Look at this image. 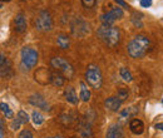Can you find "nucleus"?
Returning a JSON list of instances; mask_svg holds the SVG:
<instances>
[{
    "mask_svg": "<svg viewBox=\"0 0 163 138\" xmlns=\"http://www.w3.org/2000/svg\"><path fill=\"white\" fill-rule=\"evenodd\" d=\"M79 133L82 138H90L92 137V131H90V124L89 123H84L80 124L79 128Z\"/></svg>",
    "mask_w": 163,
    "mask_h": 138,
    "instance_id": "obj_18",
    "label": "nucleus"
},
{
    "mask_svg": "<svg viewBox=\"0 0 163 138\" xmlns=\"http://www.w3.org/2000/svg\"><path fill=\"white\" fill-rule=\"evenodd\" d=\"M0 8H2V4H0Z\"/></svg>",
    "mask_w": 163,
    "mask_h": 138,
    "instance_id": "obj_35",
    "label": "nucleus"
},
{
    "mask_svg": "<svg viewBox=\"0 0 163 138\" xmlns=\"http://www.w3.org/2000/svg\"><path fill=\"white\" fill-rule=\"evenodd\" d=\"M21 126V123H20V121L18 119V118H15L14 121H13V123H11V129H14V131H17V129H19V127Z\"/></svg>",
    "mask_w": 163,
    "mask_h": 138,
    "instance_id": "obj_28",
    "label": "nucleus"
},
{
    "mask_svg": "<svg viewBox=\"0 0 163 138\" xmlns=\"http://www.w3.org/2000/svg\"><path fill=\"white\" fill-rule=\"evenodd\" d=\"M136 113H137V111H133L132 108H127V109H124V111L121 113V118H122V119H126V118L133 116V114H136Z\"/></svg>",
    "mask_w": 163,
    "mask_h": 138,
    "instance_id": "obj_25",
    "label": "nucleus"
},
{
    "mask_svg": "<svg viewBox=\"0 0 163 138\" xmlns=\"http://www.w3.org/2000/svg\"><path fill=\"white\" fill-rule=\"evenodd\" d=\"M80 99L83 102H88L90 99V90L84 82H80Z\"/></svg>",
    "mask_w": 163,
    "mask_h": 138,
    "instance_id": "obj_16",
    "label": "nucleus"
},
{
    "mask_svg": "<svg viewBox=\"0 0 163 138\" xmlns=\"http://www.w3.org/2000/svg\"><path fill=\"white\" fill-rule=\"evenodd\" d=\"M11 62L5 55H0V77H10L11 75Z\"/></svg>",
    "mask_w": 163,
    "mask_h": 138,
    "instance_id": "obj_10",
    "label": "nucleus"
},
{
    "mask_svg": "<svg viewBox=\"0 0 163 138\" xmlns=\"http://www.w3.org/2000/svg\"><path fill=\"white\" fill-rule=\"evenodd\" d=\"M35 28L40 32H50L53 29V20H52V17L50 14L46 11V10H43L39 13V15L36 17L35 19Z\"/></svg>",
    "mask_w": 163,
    "mask_h": 138,
    "instance_id": "obj_6",
    "label": "nucleus"
},
{
    "mask_svg": "<svg viewBox=\"0 0 163 138\" xmlns=\"http://www.w3.org/2000/svg\"><path fill=\"white\" fill-rule=\"evenodd\" d=\"M162 127H163V124H162V122H161V123H158V124L156 126V128H157V129H162Z\"/></svg>",
    "mask_w": 163,
    "mask_h": 138,
    "instance_id": "obj_31",
    "label": "nucleus"
},
{
    "mask_svg": "<svg viewBox=\"0 0 163 138\" xmlns=\"http://www.w3.org/2000/svg\"><path fill=\"white\" fill-rule=\"evenodd\" d=\"M123 15H124L123 14V10L121 9V8L115 6V8H112V9L108 11V13L103 14L102 18H100V20H102L103 25H112L117 19L123 18Z\"/></svg>",
    "mask_w": 163,
    "mask_h": 138,
    "instance_id": "obj_7",
    "label": "nucleus"
},
{
    "mask_svg": "<svg viewBox=\"0 0 163 138\" xmlns=\"http://www.w3.org/2000/svg\"><path fill=\"white\" fill-rule=\"evenodd\" d=\"M128 94H129V93H128V90H127L126 88H121V89L118 90V97H117V98L119 99L121 102H123V101H126V99L128 98Z\"/></svg>",
    "mask_w": 163,
    "mask_h": 138,
    "instance_id": "obj_24",
    "label": "nucleus"
},
{
    "mask_svg": "<svg viewBox=\"0 0 163 138\" xmlns=\"http://www.w3.org/2000/svg\"><path fill=\"white\" fill-rule=\"evenodd\" d=\"M50 83L57 87H61L64 84V77L60 73H50Z\"/></svg>",
    "mask_w": 163,
    "mask_h": 138,
    "instance_id": "obj_17",
    "label": "nucleus"
},
{
    "mask_svg": "<svg viewBox=\"0 0 163 138\" xmlns=\"http://www.w3.org/2000/svg\"><path fill=\"white\" fill-rule=\"evenodd\" d=\"M32 119H33V122H34V124H35V126H40L43 122H44L43 114L39 113V112H36V111H34V112L32 113Z\"/></svg>",
    "mask_w": 163,
    "mask_h": 138,
    "instance_id": "obj_20",
    "label": "nucleus"
},
{
    "mask_svg": "<svg viewBox=\"0 0 163 138\" xmlns=\"http://www.w3.org/2000/svg\"><path fill=\"white\" fill-rule=\"evenodd\" d=\"M0 2H10V0H0Z\"/></svg>",
    "mask_w": 163,
    "mask_h": 138,
    "instance_id": "obj_32",
    "label": "nucleus"
},
{
    "mask_svg": "<svg viewBox=\"0 0 163 138\" xmlns=\"http://www.w3.org/2000/svg\"><path fill=\"white\" fill-rule=\"evenodd\" d=\"M53 138H63V137H53Z\"/></svg>",
    "mask_w": 163,
    "mask_h": 138,
    "instance_id": "obj_33",
    "label": "nucleus"
},
{
    "mask_svg": "<svg viewBox=\"0 0 163 138\" xmlns=\"http://www.w3.org/2000/svg\"><path fill=\"white\" fill-rule=\"evenodd\" d=\"M0 138H2V132H0Z\"/></svg>",
    "mask_w": 163,
    "mask_h": 138,
    "instance_id": "obj_34",
    "label": "nucleus"
},
{
    "mask_svg": "<svg viewBox=\"0 0 163 138\" xmlns=\"http://www.w3.org/2000/svg\"><path fill=\"white\" fill-rule=\"evenodd\" d=\"M38 59H39V55H38V52L33 48L25 47L21 50V62L23 65L28 69H32L36 65Z\"/></svg>",
    "mask_w": 163,
    "mask_h": 138,
    "instance_id": "obj_5",
    "label": "nucleus"
},
{
    "mask_svg": "<svg viewBox=\"0 0 163 138\" xmlns=\"http://www.w3.org/2000/svg\"><path fill=\"white\" fill-rule=\"evenodd\" d=\"M85 80H87L89 87L94 89H99L103 84V75L100 69L94 64L88 65V69L85 72Z\"/></svg>",
    "mask_w": 163,
    "mask_h": 138,
    "instance_id": "obj_3",
    "label": "nucleus"
},
{
    "mask_svg": "<svg viewBox=\"0 0 163 138\" xmlns=\"http://www.w3.org/2000/svg\"><path fill=\"white\" fill-rule=\"evenodd\" d=\"M115 3H118V5H121V6H123V8H128V5H127V3L124 2V0H114Z\"/></svg>",
    "mask_w": 163,
    "mask_h": 138,
    "instance_id": "obj_30",
    "label": "nucleus"
},
{
    "mask_svg": "<svg viewBox=\"0 0 163 138\" xmlns=\"http://www.w3.org/2000/svg\"><path fill=\"white\" fill-rule=\"evenodd\" d=\"M50 65L58 71V73H60L64 78H68V79H72L73 75H74V69L73 67L69 64L65 59L60 58V57H54L52 58L50 60Z\"/></svg>",
    "mask_w": 163,
    "mask_h": 138,
    "instance_id": "obj_4",
    "label": "nucleus"
},
{
    "mask_svg": "<svg viewBox=\"0 0 163 138\" xmlns=\"http://www.w3.org/2000/svg\"><path fill=\"white\" fill-rule=\"evenodd\" d=\"M0 111L4 113V116L6 118H13V116H14L13 111L9 108V105H8L6 103H0Z\"/></svg>",
    "mask_w": 163,
    "mask_h": 138,
    "instance_id": "obj_21",
    "label": "nucleus"
},
{
    "mask_svg": "<svg viewBox=\"0 0 163 138\" xmlns=\"http://www.w3.org/2000/svg\"><path fill=\"white\" fill-rule=\"evenodd\" d=\"M29 103L33 104L34 107H38V108L45 111V112H48V111L50 109L48 102H46L45 98H44L43 96H40V94H34V96H32V97L29 98Z\"/></svg>",
    "mask_w": 163,
    "mask_h": 138,
    "instance_id": "obj_9",
    "label": "nucleus"
},
{
    "mask_svg": "<svg viewBox=\"0 0 163 138\" xmlns=\"http://www.w3.org/2000/svg\"><path fill=\"white\" fill-rule=\"evenodd\" d=\"M18 119L20 121L21 124H27L29 122V119H30V117L28 116V113H25L24 111H19L18 112Z\"/></svg>",
    "mask_w": 163,
    "mask_h": 138,
    "instance_id": "obj_23",
    "label": "nucleus"
},
{
    "mask_svg": "<svg viewBox=\"0 0 163 138\" xmlns=\"http://www.w3.org/2000/svg\"><path fill=\"white\" fill-rule=\"evenodd\" d=\"M121 104H122V102L117 97H111V98L105 99V102H104L105 108L109 111H113V112H117L121 108Z\"/></svg>",
    "mask_w": 163,
    "mask_h": 138,
    "instance_id": "obj_13",
    "label": "nucleus"
},
{
    "mask_svg": "<svg viewBox=\"0 0 163 138\" xmlns=\"http://www.w3.org/2000/svg\"><path fill=\"white\" fill-rule=\"evenodd\" d=\"M107 138H124L123 129L118 124H113L107 132Z\"/></svg>",
    "mask_w": 163,
    "mask_h": 138,
    "instance_id": "obj_14",
    "label": "nucleus"
},
{
    "mask_svg": "<svg viewBox=\"0 0 163 138\" xmlns=\"http://www.w3.org/2000/svg\"><path fill=\"white\" fill-rule=\"evenodd\" d=\"M97 34L100 38V40H103L109 47H115L119 43V30L113 25H102L98 29Z\"/></svg>",
    "mask_w": 163,
    "mask_h": 138,
    "instance_id": "obj_2",
    "label": "nucleus"
},
{
    "mask_svg": "<svg viewBox=\"0 0 163 138\" xmlns=\"http://www.w3.org/2000/svg\"><path fill=\"white\" fill-rule=\"evenodd\" d=\"M57 43L59 45V48H61V49H68L69 48V44H71V42H69V38L67 35H59L58 39H57Z\"/></svg>",
    "mask_w": 163,
    "mask_h": 138,
    "instance_id": "obj_19",
    "label": "nucleus"
},
{
    "mask_svg": "<svg viewBox=\"0 0 163 138\" xmlns=\"http://www.w3.org/2000/svg\"><path fill=\"white\" fill-rule=\"evenodd\" d=\"M80 30H83V34L84 35H87L89 33V25L84 20H82L80 18H78V19H75L74 23L72 24V32L77 36H82Z\"/></svg>",
    "mask_w": 163,
    "mask_h": 138,
    "instance_id": "obj_8",
    "label": "nucleus"
},
{
    "mask_svg": "<svg viewBox=\"0 0 163 138\" xmlns=\"http://www.w3.org/2000/svg\"><path fill=\"white\" fill-rule=\"evenodd\" d=\"M119 74L123 78V80H126V82H130L132 80V74H130V72L128 71L127 68H121Z\"/></svg>",
    "mask_w": 163,
    "mask_h": 138,
    "instance_id": "obj_22",
    "label": "nucleus"
},
{
    "mask_svg": "<svg viewBox=\"0 0 163 138\" xmlns=\"http://www.w3.org/2000/svg\"><path fill=\"white\" fill-rule=\"evenodd\" d=\"M152 5V0H141V6L142 8H149Z\"/></svg>",
    "mask_w": 163,
    "mask_h": 138,
    "instance_id": "obj_29",
    "label": "nucleus"
},
{
    "mask_svg": "<svg viewBox=\"0 0 163 138\" xmlns=\"http://www.w3.org/2000/svg\"><path fill=\"white\" fill-rule=\"evenodd\" d=\"M96 3H97V0H82V4H83V6L84 8H93L96 5Z\"/></svg>",
    "mask_w": 163,
    "mask_h": 138,
    "instance_id": "obj_27",
    "label": "nucleus"
},
{
    "mask_svg": "<svg viewBox=\"0 0 163 138\" xmlns=\"http://www.w3.org/2000/svg\"><path fill=\"white\" fill-rule=\"evenodd\" d=\"M129 128H130L132 133H134V134H142L143 131H144V123H143L141 119L134 118V119L130 121Z\"/></svg>",
    "mask_w": 163,
    "mask_h": 138,
    "instance_id": "obj_12",
    "label": "nucleus"
},
{
    "mask_svg": "<svg viewBox=\"0 0 163 138\" xmlns=\"http://www.w3.org/2000/svg\"><path fill=\"white\" fill-rule=\"evenodd\" d=\"M64 96H65V99H67V102L69 103H72V104H77L78 103V96H77L75 93V90L73 87H67L65 88V92H64Z\"/></svg>",
    "mask_w": 163,
    "mask_h": 138,
    "instance_id": "obj_15",
    "label": "nucleus"
},
{
    "mask_svg": "<svg viewBox=\"0 0 163 138\" xmlns=\"http://www.w3.org/2000/svg\"><path fill=\"white\" fill-rule=\"evenodd\" d=\"M15 30H17L18 33H24L27 30V21H25V17L23 13H19L17 17H15Z\"/></svg>",
    "mask_w": 163,
    "mask_h": 138,
    "instance_id": "obj_11",
    "label": "nucleus"
},
{
    "mask_svg": "<svg viewBox=\"0 0 163 138\" xmlns=\"http://www.w3.org/2000/svg\"><path fill=\"white\" fill-rule=\"evenodd\" d=\"M18 138H34V136L32 134V132L28 131V129H24V131H21L18 136Z\"/></svg>",
    "mask_w": 163,
    "mask_h": 138,
    "instance_id": "obj_26",
    "label": "nucleus"
},
{
    "mask_svg": "<svg viewBox=\"0 0 163 138\" xmlns=\"http://www.w3.org/2000/svg\"><path fill=\"white\" fill-rule=\"evenodd\" d=\"M151 48V40L144 35H137L128 43V54L132 58H143Z\"/></svg>",
    "mask_w": 163,
    "mask_h": 138,
    "instance_id": "obj_1",
    "label": "nucleus"
}]
</instances>
